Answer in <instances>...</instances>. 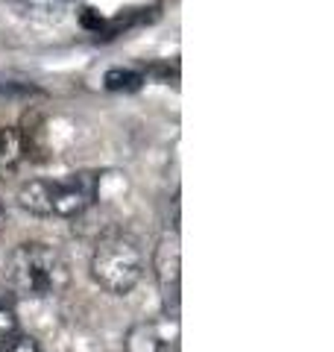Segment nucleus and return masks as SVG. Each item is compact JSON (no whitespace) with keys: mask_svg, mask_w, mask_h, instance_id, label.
Wrapping results in <instances>:
<instances>
[{"mask_svg":"<svg viewBox=\"0 0 334 352\" xmlns=\"http://www.w3.org/2000/svg\"><path fill=\"white\" fill-rule=\"evenodd\" d=\"M3 282L18 300H47L65 294L71 285V264L56 247L30 241L9 252Z\"/></svg>","mask_w":334,"mask_h":352,"instance_id":"1","label":"nucleus"},{"mask_svg":"<svg viewBox=\"0 0 334 352\" xmlns=\"http://www.w3.org/2000/svg\"><path fill=\"white\" fill-rule=\"evenodd\" d=\"M97 200V173L76 170L62 179H30L18 188V203L38 217H80Z\"/></svg>","mask_w":334,"mask_h":352,"instance_id":"2","label":"nucleus"},{"mask_svg":"<svg viewBox=\"0 0 334 352\" xmlns=\"http://www.w3.org/2000/svg\"><path fill=\"white\" fill-rule=\"evenodd\" d=\"M147 270L141 241L126 229H109L91 252V276L109 294H129Z\"/></svg>","mask_w":334,"mask_h":352,"instance_id":"3","label":"nucleus"},{"mask_svg":"<svg viewBox=\"0 0 334 352\" xmlns=\"http://www.w3.org/2000/svg\"><path fill=\"white\" fill-rule=\"evenodd\" d=\"M153 267H155V279L164 296V314L176 317L179 314V276H182V252H179V232H164L159 247L153 256Z\"/></svg>","mask_w":334,"mask_h":352,"instance_id":"4","label":"nucleus"},{"mask_svg":"<svg viewBox=\"0 0 334 352\" xmlns=\"http://www.w3.org/2000/svg\"><path fill=\"white\" fill-rule=\"evenodd\" d=\"M179 344V320L164 314V320H141L126 332V352H173Z\"/></svg>","mask_w":334,"mask_h":352,"instance_id":"5","label":"nucleus"},{"mask_svg":"<svg viewBox=\"0 0 334 352\" xmlns=\"http://www.w3.org/2000/svg\"><path fill=\"white\" fill-rule=\"evenodd\" d=\"M27 156L24 147V135H21L18 126H3L0 129V179H9L15 176L21 162Z\"/></svg>","mask_w":334,"mask_h":352,"instance_id":"6","label":"nucleus"},{"mask_svg":"<svg viewBox=\"0 0 334 352\" xmlns=\"http://www.w3.org/2000/svg\"><path fill=\"white\" fill-rule=\"evenodd\" d=\"M103 82H106L109 91H138L141 82H144V74L126 71V68H111V71H106Z\"/></svg>","mask_w":334,"mask_h":352,"instance_id":"7","label":"nucleus"},{"mask_svg":"<svg viewBox=\"0 0 334 352\" xmlns=\"http://www.w3.org/2000/svg\"><path fill=\"white\" fill-rule=\"evenodd\" d=\"M12 332H18V314H15V305L6 294H0V340L9 338Z\"/></svg>","mask_w":334,"mask_h":352,"instance_id":"8","label":"nucleus"},{"mask_svg":"<svg viewBox=\"0 0 334 352\" xmlns=\"http://www.w3.org/2000/svg\"><path fill=\"white\" fill-rule=\"evenodd\" d=\"M0 352H41V346H38V340L32 338V335L12 332L9 338L0 340Z\"/></svg>","mask_w":334,"mask_h":352,"instance_id":"9","label":"nucleus"},{"mask_svg":"<svg viewBox=\"0 0 334 352\" xmlns=\"http://www.w3.org/2000/svg\"><path fill=\"white\" fill-rule=\"evenodd\" d=\"M80 24H82L88 32H100V30H103V24H106V18L100 15L94 6H85L82 12H80Z\"/></svg>","mask_w":334,"mask_h":352,"instance_id":"10","label":"nucleus"},{"mask_svg":"<svg viewBox=\"0 0 334 352\" xmlns=\"http://www.w3.org/2000/svg\"><path fill=\"white\" fill-rule=\"evenodd\" d=\"M3 229H6V208L0 206V232H3Z\"/></svg>","mask_w":334,"mask_h":352,"instance_id":"11","label":"nucleus"}]
</instances>
